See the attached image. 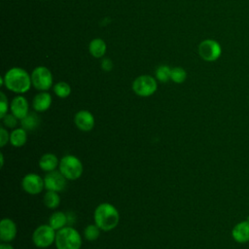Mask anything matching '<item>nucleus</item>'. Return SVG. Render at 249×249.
Wrapping results in <instances>:
<instances>
[{
	"instance_id": "1",
	"label": "nucleus",
	"mask_w": 249,
	"mask_h": 249,
	"mask_svg": "<svg viewBox=\"0 0 249 249\" xmlns=\"http://www.w3.org/2000/svg\"><path fill=\"white\" fill-rule=\"evenodd\" d=\"M93 221L102 231H110L118 226L120 214L113 204L109 202H102L94 209Z\"/></svg>"
},
{
	"instance_id": "2",
	"label": "nucleus",
	"mask_w": 249,
	"mask_h": 249,
	"mask_svg": "<svg viewBox=\"0 0 249 249\" xmlns=\"http://www.w3.org/2000/svg\"><path fill=\"white\" fill-rule=\"evenodd\" d=\"M31 76L20 67H13L4 76L5 87L16 93H24L30 89Z\"/></svg>"
},
{
	"instance_id": "3",
	"label": "nucleus",
	"mask_w": 249,
	"mask_h": 249,
	"mask_svg": "<svg viewBox=\"0 0 249 249\" xmlns=\"http://www.w3.org/2000/svg\"><path fill=\"white\" fill-rule=\"evenodd\" d=\"M56 249H81V234L73 227H64L56 231L55 241Z\"/></svg>"
},
{
	"instance_id": "4",
	"label": "nucleus",
	"mask_w": 249,
	"mask_h": 249,
	"mask_svg": "<svg viewBox=\"0 0 249 249\" xmlns=\"http://www.w3.org/2000/svg\"><path fill=\"white\" fill-rule=\"evenodd\" d=\"M58 170L67 180L74 181L82 176L84 167L79 158L74 155H65L59 160Z\"/></svg>"
},
{
	"instance_id": "5",
	"label": "nucleus",
	"mask_w": 249,
	"mask_h": 249,
	"mask_svg": "<svg viewBox=\"0 0 249 249\" xmlns=\"http://www.w3.org/2000/svg\"><path fill=\"white\" fill-rule=\"evenodd\" d=\"M56 231L50 225H40L32 234V241L37 248H48L55 241Z\"/></svg>"
},
{
	"instance_id": "6",
	"label": "nucleus",
	"mask_w": 249,
	"mask_h": 249,
	"mask_svg": "<svg viewBox=\"0 0 249 249\" xmlns=\"http://www.w3.org/2000/svg\"><path fill=\"white\" fill-rule=\"evenodd\" d=\"M158 89L157 81L150 75H141L132 83V89L138 96L148 97L153 95Z\"/></svg>"
},
{
	"instance_id": "7",
	"label": "nucleus",
	"mask_w": 249,
	"mask_h": 249,
	"mask_svg": "<svg viewBox=\"0 0 249 249\" xmlns=\"http://www.w3.org/2000/svg\"><path fill=\"white\" fill-rule=\"evenodd\" d=\"M32 86L41 91H46L53 86V75L45 66L36 67L31 73Z\"/></svg>"
},
{
	"instance_id": "8",
	"label": "nucleus",
	"mask_w": 249,
	"mask_h": 249,
	"mask_svg": "<svg viewBox=\"0 0 249 249\" xmlns=\"http://www.w3.org/2000/svg\"><path fill=\"white\" fill-rule=\"evenodd\" d=\"M198 53L203 60L211 62L217 60L220 57L222 53V48L217 41L213 39H206L199 44Z\"/></svg>"
},
{
	"instance_id": "9",
	"label": "nucleus",
	"mask_w": 249,
	"mask_h": 249,
	"mask_svg": "<svg viewBox=\"0 0 249 249\" xmlns=\"http://www.w3.org/2000/svg\"><path fill=\"white\" fill-rule=\"evenodd\" d=\"M21 188L29 195H38L45 189L44 178L37 173H27L21 180Z\"/></svg>"
},
{
	"instance_id": "10",
	"label": "nucleus",
	"mask_w": 249,
	"mask_h": 249,
	"mask_svg": "<svg viewBox=\"0 0 249 249\" xmlns=\"http://www.w3.org/2000/svg\"><path fill=\"white\" fill-rule=\"evenodd\" d=\"M45 189L47 191H54V192H62L66 188L67 179L62 175L59 170H53L48 172L44 177Z\"/></svg>"
},
{
	"instance_id": "11",
	"label": "nucleus",
	"mask_w": 249,
	"mask_h": 249,
	"mask_svg": "<svg viewBox=\"0 0 249 249\" xmlns=\"http://www.w3.org/2000/svg\"><path fill=\"white\" fill-rule=\"evenodd\" d=\"M74 124L76 127L84 132L92 130L94 127V117L88 110H80L74 116Z\"/></svg>"
},
{
	"instance_id": "12",
	"label": "nucleus",
	"mask_w": 249,
	"mask_h": 249,
	"mask_svg": "<svg viewBox=\"0 0 249 249\" xmlns=\"http://www.w3.org/2000/svg\"><path fill=\"white\" fill-rule=\"evenodd\" d=\"M16 223L10 218H4L0 222V239L2 242H11L17 236Z\"/></svg>"
},
{
	"instance_id": "13",
	"label": "nucleus",
	"mask_w": 249,
	"mask_h": 249,
	"mask_svg": "<svg viewBox=\"0 0 249 249\" xmlns=\"http://www.w3.org/2000/svg\"><path fill=\"white\" fill-rule=\"evenodd\" d=\"M10 110L11 113L18 120L23 119L29 113V104L27 99L22 95L15 96L11 102Z\"/></svg>"
},
{
	"instance_id": "14",
	"label": "nucleus",
	"mask_w": 249,
	"mask_h": 249,
	"mask_svg": "<svg viewBox=\"0 0 249 249\" xmlns=\"http://www.w3.org/2000/svg\"><path fill=\"white\" fill-rule=\"evenodd\" d=\"M52 105V96L47 91L37 93L32 100V107L36 112H45Z\"/></svg>"
},
{
	"instance_id": "15",
	"label": "nucleus",
	"mask_w": 249,
	"mask_h": 249,
	"mask_svg": "<svg viewBox=\"0 0 249 249\" xmlns=\"http://www.w3.org/2000/svg\"><path fill=\"white\" fill-rule=\"evenodd\" d=\"M231 235L238 243H245L249 241V222L243 221L236 224L231 231Z\"/></svg>"
},
{
	"instance_id": "16",
	"label": "nucleus",
	"mask_w": 249,
	"mask_h": 249,
	"mask_svg": "<svg viewBox=\"0 0 249 249\" xmlns=\"http://www.w3.org/2000/svg\"><path fill=\"white\" fill-rule=\"evenodd\" d=\"M59 164V160L53 153L44 154L39 160V166L45 172H51L56 170Z\"/></svg>"
},
{
	"instance_id": "17",
	"label": "nucleus",
	"mask_w": 249,
	"mask_h": 249,
	"mask_svg": "<svg viewBox=\"0 0 249 249\" xmlns=\"http://www.w3.org/2000/svg\"><path fill=\"white\" fill-rule=\"evenodd\" d=\"M27 141V131L22 128H14L10 133V144L13 147H22Z\"/></svg>"
},
{
	"instance_id": "18",
	"label": "nucleus",
	"mask_w": 249,
	"mask_h": 249,
	"mask_svg": "<svg viewBox=\"0 0 249 249\" xmlns=\"http://www.w3.org/2000/svg\"><path fill=\"white\" fill-rule=\"evenodd\" d=\"M67 223H68L67 215L62 211L53 212L49 219V225L55 231H58L66 227Z\"/></svg>"
},
{
	"instance_id": "19",
	"label": "nucleus",
	"mask_w": 249,
	"mask_h": 249,
	"mask_svg": "<svg viewBox=\"0 0 249 249\" xmlns=\"http://www.w3.org/2000/svg\"><path fill=\"white\" fill-rule=\"evenodd\" d=\"M89 51L90 53V54L93 57L99 58L101 56H103L106 53V44L105 42L100 39V38H96L93 39L92 41H90L89 46Z\"/></svg>"
},
{
	"instance_id": "20",
	"label": "nucleus",
	"mask_w": 249,
	"mask_h": 249,
	"mask_svg": "<svg viewBox=\"0 0 249 249\" xmlns=\"http://www.w3.org/2000/svg\"><path fill=\"white\" fill-rule=\"evenodd\" d=\"M20 125L26 131L35 130L40 124V118L36 113H28L23 119L19 120Z\"/></svg>"
},
{
	"instance_id": "21",
	"label": "nucleus",
	"mask_w": 249,
	"mask_h": 249,
	"mask_svg": "<svg viewBox=\"0 0 249 249\" xmlns=\"http://www.w3.org/2000/svg\"><path fill=\"white\" fill-rule=\"evenodd\" d=\"M44 204L50 209H55L60 204V196L57 192L47 191L44 195Z\"/></svg>"
},
{
	"instance_id": "22",
	"label": "nucleus",
	"mask_w": 249,
	"mask_h": 249,
	"mask_svg": "<svg viewBox=\"0 0 249 249\" xmlns=\"http://www.w3.org/2000/svg\"><path fill=\"white\" fill-rule=\"evenodd\" d=\"M53 91L56 96L66 98L71 93V88L66 82H58L53 86Z\"/></svg>"
},
{
	"instance_id": "23",
	"label": "nucleus",
	"mask_w": 249,
	"mask_h": 249,
	"mask_svg": "<svg viewBox=\"0 0 249 249\" xmlns=\"http://www.w3.org/2000/svg\"><path fill=\"white\" fill-rule=\"evenodd\" d=\"M100 231L101 230L95 224H90L85 228L84 236L89 241H94L99 237Z\"/></svg>"
},
{
	"instance_id": "24",
	"label": "nucleus",
	"mask_w": 249,
	"mask_h": 249,
	"mask_svg": "<svg viewBox=\"0 0 249 249\" xmlns=\"http://www.w3.org/2000/svg\"><path fill=\"white\" fill-rule=\"evenodd\" d=\"M156 79L161 83H166L170 80L171 68L167 65H160L156 70Z\"/></svg>"
},
{
	"instance_id": "25",
	"label": "nucleus",
	"mask_w": 249,
	"mask_h": 249,
	"mask_svg": "<svg viewBox=\"0 0 249 249\" xmlns=\"http://www.w3.org/2000/svg\"><path fill=\"white\" fill-rule=\"evenodd\" d=\"M187 78V72L182 67H174L171 69L170 80L176 84H182Z\"/></svg>"
},
{
	"instance_id": "26",
	"label": "nucleus",
	"mask_w": 249,
	"mask_h": 249,
	"mask_svg": "<svg viewBox=\"0 0 249 249\" xmlns=\"http://www.w3.org/2000/svg\"><path fill=\"white\" fill-rule=\"evenodd\" d=\"M3 124L5 125L6 128H15L18 124V118L13 115L12 113L11 114H7L3 119Z\"/></svg>"
},
{
	"instance_id": "27",
	"label": "nucleus",
	"mask_w": 249,
	"mask_h": 249,
	"mask_svg": "<svg viewBox=\"0 0 249 249\" xmlns=\"http://www.w3.org/2000/svg\"><path fill=\"white\" fill-rule=\"evenodd\" d=\"M8 99L6 97V95L1 92L0 93V118L3 119L7 114H8Z\"/></svg>"
},
{
	"instance_id": "28",
	"label": "nucleus",
	"mask_w": 249,
	"mask_h": 249,
	"mask_svg": "<svg viewBox=\"0 0 249 249\" xmlns=\"http://www.w3.org/2000/svg\"><path fill=\"white\" fill-rule=\"evenodd\" d=\"M10 142V133L6 129V127H0V147L6 146V144Z\"/></svg>"
},
{
	"instance_id": "29",
	"label": "nucleus",
	"mask_w": 249,
	"mask_h": 249,
	"mask_svg": "<svg viewBox=\"0 0 249 249\" xmlns=\"http://www.w3.org/2000/svg\"><path fill=\"white\" fill-rule=\"evenodd\" d=\"M101 68L104 71H111L112 68H113V63H112L111 59H109V58L103 59L102 63H101Z\"/></svg>"
},
{
	"instance_id": "30",
	"label": "nucleus",
	"mask_w": 249,
	"mask_h": 249,
	"mask_svg": "<svg viewBox=\"0 0 249 249\" xmlns=\"http://www.w3.org/2000/svg\"><path fill=\"white\" fill-rule=\"evenodd\" d=\"M0 249H15V248L8 242H2L0 244Z\"/></svg>"
},
{
	"instance_id": "31",
	"label": "nucleus",
	"mask_w": 249,
	"mask_h": 249,
	"mask_svg": "<svg viewBox=\"0 0 249 249\" xmlns=\"http://www.w3.org/2000/svg\"><path fill=\"white\" fill-rule=\"evenodd\" d=\"M0 161H1V167H3V165H4V155H3V153L0 154Z\"/></svg>"
}]
</instances>
